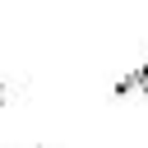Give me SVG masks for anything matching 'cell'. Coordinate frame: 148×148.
Masks as SVG:
<instances>
[{
  "instance_id": "1",
  "label": "cell",
  "mask_w": 148,
  "mask_h": 148,
  "mask_svg": "<svg viewBox=\"0 0 148 148\" xmlns=\"http://www.w3.org/2000/svg\"><path fill=\"white\" fill-rule=\"evenodd\" d=\"M134 74H139V92H143V97H148V65H139V69H134Z\"/></svg>"
},
{
  "instance_id": "2",
  "label": "cell",
  "mask_w": 148,
  "mask_h": 148,
  "mask_svg": "<svg viewBox=\"0 0 148 148\" xmlns=\"http://www.w3.org/2000/svg\"><path fill=\"white\" fill-rule=\"evenodd\" d=\"M0 97H5V88H0Z\"/></svg>"
}]
</instances>
